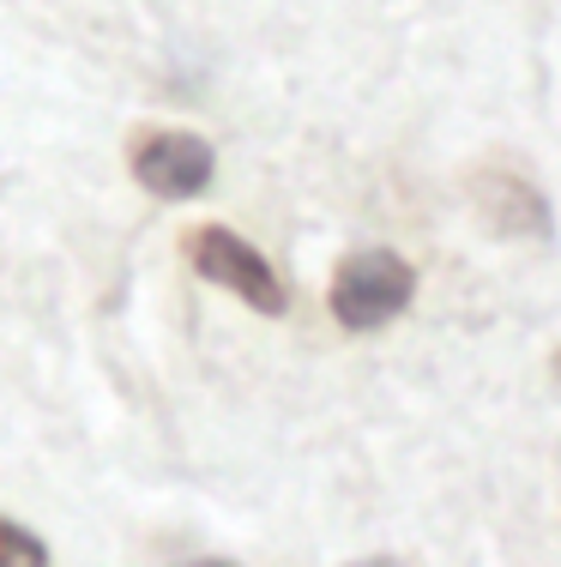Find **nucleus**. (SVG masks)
Segmentation results:
<instances>
[{
	"label": "nucleus",
	"instance_id": "nucleus-5",
	"mask_svg": "<svg viewBox=\"0 0 561 567\" xmlns=\"http://www.w3.org/2000/svg\"><path fill=\"white\" fill-rule=\"evenodd\" d=\"M356 567H411V561H398V556H368V561H356Z\"/></svg>",
	"mask_w": 561,
	"mask_h": 567
},
{
	"label": "nucleus",
	"instance_id": "nucleus-4",
	"mask_svg": "<svg viewBox=\"0 0 561 567\" xmlns=\"http://www.w3.org/2000/svg\"><path fill=\"white\" fill-rule=\"evenodd\" d=\"M0 567H49V544L24 525L0 519Z\"/></svg>",
	"mask_w": 561,
	"mask_h": 567
},
{
	"label": "nucleus",
	"instance_id": "nucleus-1",
	"mask_svg": "<svg viewBox=\"0 0 561 567\" xmlns=\"http://www.w3.org/2000/svg\"><path fill=\"white\" fill-rule=\"evenodd\" d=\"M417 296V272H411L405 254L393 248H363V254H344L339 272H332V320L344 332H374L386 320H398Z\"/></svg>",
	"mask_w": 561,
	"mask_h": 567
},
{
	"label": "nucleus",
	"instance_id": "nucleus-3",
	"mask_svg": "<svg viewBox=\"0 0 561 567\" xmlns=\"http://www.w3.org/2000/svg\"><path fill=\"white\" fill-rule=\"evenodd\" d=\"M133 175L152 199H194L211 187L218 175V157L199 133H145L133 145Z\"/></svg>",
	"mask_w": 561,
	"mask_h": 567
},
{
	"label": "nucleus",
	"instance_id": "nucleus-6",
	"mask_svg": "<svg viewBox=\"0 0 561 567\" xmlns=\"http://www.w3.org/2000/svg\"><path fill=\"white\" fill-rule=\"evenodd\" d=\"M187 567H236V561H224V556H206V561H187Z\"/></svg>",
	"mask_w": 561,
	"mask_h": 567
},
{
	"label": "nucleus",
	"instance_id": "nucleus-2",
	"mask_svg": "<svg viewBox=\"0 0 561 567\" xmlns=\"http://www.w3.org/2000/svg\"><path fill=\"white\" fill-rule=\"evenodd\" d=\"M187 260H194V272L206 284L242 296L253 315H284V308H290L284 284H278V272H272V260H266L253 241L236 236V229H224V224L194 229V236H187Z\"/></svg>",
	"mask_w": 561,
	"mask_h": 567
}]
</instances>
